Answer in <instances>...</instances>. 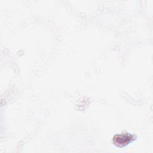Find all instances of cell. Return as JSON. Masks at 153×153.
Here are the masks:
<instances>
[{
  "mask_svg": "<svg viewBox=\"0 0 153 153\" xmlns=\"http://www.w3.org/2000/svg\"><path fill=\"white\" fill-rule=\"evenodd\" d=\"M134 139L133 135L129 133H123L116 134L113 137L114 143L119 147H123L127 145Z\"/></svg>",
  "mask_w": 153,
  "mask_h": 153,
  "instance_id": "cell-1",
  "label": "cell"
}]
</instances>
